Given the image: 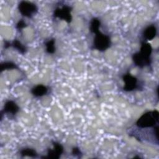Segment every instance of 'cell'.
Listing matches in <instances>:
<instances>
[{
  "label": "cell",
  "mask_w": 159,
  "mask_h": 159,
  "mask_svg": "<svg viewBox=\"0 0 159 159\" xmlns=\"http://www.w3.org/2000/svg\"><path fill=\"white\" fill-rule=\"evenodd\" d=\"M159 113L157 110L149 111L143 114L136 122V125L140 128L155 127L158 124Z\"/></svg>",
  "instance_id": "obj_1"
},
{
  "label": "cell",
  "mask_w": 159,
  "mask_h": 159,
  "mask_svg": "<svg viewBox=\"0 0 159 159\" xmlns=\"http://www.w3.org/2000/svg\"><path fill=\"white\" fill-rule=\"evenodd\" d=\"M111 45L109 36L99 31L95 34L93 40V48L99 51L102 52L107 50Z\"/></svg>",
  "instance_id": "obj_2"
},
{
  "label": "cell",
  "mask_w": 159,
  "mask_h": 159,
  "mask_svg": "<svg viewBox=\"0 0 159 159\" xmlns=\"http://www.w3.org/2000/svg\"><path fill=\"white\" fill-rule=\"evenodd\" d=\"M18 9L20 13L25 17H32L37 12L38 8L37 6L29 1H20L18 5Z\"/></svg>",
  "instance_id": "obj_3"
},
{
  "label": "cell",
  "mask_w": 159,
  "mask_h": 159,
  "mask_svg": "<svg viewBox=\"0 0 159 159\" xmlns=\"http://www.w3.org/2000/svg\"><path fill=\"white\" fill-rule=\"evenodd\" d=\"M71 7L65 5L61 7L56 8L53 12V16L55 17H58L64 20L68 23H70L72 20V16L71 15Z\"/></svg>",
  "instance_id": "obj_4"
},
{
  "label": "cell",
  "mask_w": 159,
  "mask_h": 159,
  "mask_svg": "<svg viewBox=\"0 0 159 159\" xmlns=\"http://www.w3.org/2000/svg\"><path fill=\"white\" fill-rule=\"evenodd\" d=\"M132 60L135 65L140 68L150 66L152 63L151 57H147L140 52L135 53L132 55Z\"/></svg>",
  "instance_id": "obj_5"
},
{
  "label": "cell",
  "mask_w": 159,
  "mask_h": 159,
  "mask_svg": "<svg viewBox=\"0 0 159 159\" xmlns=\"http://www.w3.org/2000/svg\"><path fill=\"white\" fill-rule=\"evenodd\" d=\"M122 80L125 83L123 89L125 91H132L137 88V79L130 73L124 75Z\"/></svg>",
  "instance_id": "obj_6"
},
{
  "label": "cell",
  "mask_w": 159,
  "mask_h": 159,
  "mask_svg": "<svg viewBox=\"0 0 159 159\" xmlns=\"http://www.w3.org/2000/svg\"><path fill=\"white\" fill-rule=\"evenodd\" d=\"M53 148L48 149L47 151V155L45 157H42V158L58 159L60 157L63 152V146L58 142H53Z\"/></svg>",
  "instance_id": "obj_7"
},
{
  "label": "cell",
  "mask_w": 159,
  "mask_h": 159,
  "mask_svg": "<svg viewBox=\"0 0 159 159\" xmlns=\"http://www.w3.org/2000/svg\"><path fill=\"white\" fill-rule=\"evenodd\" d=\"M19 106L13 101H11V100L7 101L4 104L3 111L5 113L11 114L12 115H14L19 111Z\"/></svg>",
  "instance_id": "obj_8"
},
{
  "label": "cell",
  "mask_w": 159,
  "mask_h": 159,
  "mask_svg": "<svg viewBox=\"0 0 159 159\" xmlns=\"http://www.w3.org/2000/svg\"><path fill=\"white\" fill-rule=\"evenodd\" d=\"M157 34L156 27L153 25L148 26L145 29L143 32V36L147 40H151L155 37Z\"/></svg>",
  "instance_id": "obj_9"
},
{
  "label": "cell",
  "mask_w": 159,
  "mask_h": 159,
  "mask_svg": "<svg viewBox=\"0 0 159 159\" xmlns=\"http://www.w3.org/2000/svg\"><path fill=\"white\" fill-rule=\"evenodd\" d=\"M48 92L47 86L42 84H38L31 89L32 94L35 97H41L45 95Z\"/></svg>",
  "instance_id": "obj_10"
},
{
  "label": "cell",
  "mask_w": 159,
  "mask_h": 159,
  "mask_svg": "<svg viewBox=\"0 0 159 159\" xmlns=\"http://www.w3.org/2000/svg\"><path fill=\"white\" fill-rule=\"evenodd\" d=\"M101 25V21L99 19L94 17L91 19L90 22V31L92 33L96 34L99 31V27Z\"/></svg>",
  "instance_id": "obj_11"
},
{
  "label": "cell",
  "mask_w": 159,
  "mask_h": 159,
  "mask_svg": "<svg viewBox=\"0 0 159 159\" xmlns=\"http://www.w3.org/2000/svg\"><path fill=\"white\" fill-rule=\"evenodd\" d=\"M11 46H12L14 48H16L22 54H24L27 51L26 47L17 39L14 40L12 43H11Z\"/></svg>",
  "instance_id": "obj_12"
},
{
  "label": "cell",
  "mask_w": 159,
  "mask_h": 159,
  "mask_svg": "<svg viewBox=\"0 0 159 159\" xmlns=\"http://www.w3.org/2000/svg\"><path fill=\"white\" fill-rule=\"evenodd\" d=\"M20 155L22 157H36L37 156V153L35 150L30 148H25L20 151Z\"/></svg>",
  "instance_id": "obj_13"
},
{
  "label": "cell",
  "mask_w": 159,
  "mask_h": 159,
  "mask_svg": "<svg viewBox=\"0 0 159 159\" xmlns=\"http://www.w3.org/2000/svg\"><path fill=\"white\" fill-rule=\"evenodd\" d=\"M55 39H52L49 40H48L45 43V47H46V51L48 53H53L55 52Z\"/></svg>",
  "instance_id": "obj_14"
},
{
  "label": "cell",
  "mask_w": 159,
  "mask_h": 159,
  "mask_svg": "<svg viewBox=\"0 0 159 159\" xmlns=\"http://www.w3.org/2000/svg\"><path fill=\"white\" fill-rule=\"evenodd\" d=\"M17 68V65L12 61H6L1 64V71L6 70H12Z\"/></svg>",
  "instance_id": "obj_15"
},
{
  "label": "cell",
  "mask_w": 159,
  "mask_h": 159,
  "mask_svg": "<svg viewBox=\"0 0 159 159\" xmlns=\"http://www.w3.org/2000/svg\"><path fill=\"white\" fill-rule=\"evenodd\" d=\"M72 154L74 156L78 157H80V155H82V153L81 152V150H80L79 148L78 147H74L72 149Z\"/></svg>",
  "instance_id": "obj_16"
},
{
  "label": "cell",
  "mask_w": 159,
  "mask_h": 159,
  "mask_svg": "<svg viewBox=\"0 0 159 159\" xmlns=\"http://www.w3.org/2000/svg\"><path fill=\"white\" fill-rule=\"evenodd\" d=\"M25 27H26V24H25V22L22 19L20 20L17 22V25H16V28H17V29H19V30H20V29L24 28Z\"/></svg>",
  "instance_id": "obj_17"
}]
</instances>
